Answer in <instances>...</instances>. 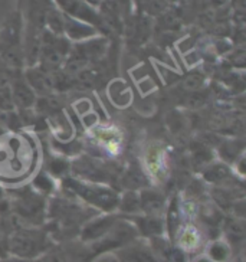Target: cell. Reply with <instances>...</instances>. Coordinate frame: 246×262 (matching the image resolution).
Here are the masks:
<instances>
[{
    "mask_svg": "<svg viewBox=\"0 0 246 262\" xmlns=\"http://www.w3.org/2000/svg\"><path fill=\"white\" fill-rule=\"evenodd\" d=\"M208 2H209V5H210L212 8L220 9V8H223V6H226L229 0H208Z\"/></svg>",
    "mask_w": 246,
    "mask_h": 262,
    "instance_id": "obj_27",
    "label": "cell"
},
{
    "mask_svg": "<svg viewBox=\"0 0 246 262\" xmlns=\"http://www.w3.org/2000/svg\"><path fill=\"white\" fill-rule=\"evenodd\" d=\"M24 77L29 84L36 97H45L55 94L54 90V72H48L40 67L35 65L31 68H25Z\"/></svg>",
    "mask_w": 246,
    "mask_h": 262,
    "instance_id": "obj_12",
    "label": "cell"
},
{
    "mask_svg": "<svg viewBox=\"0 0 246 262\" xmlns=\"http://www.w3.org/2000/svg\"><path fill=\"white\" fill-rule=\"evenodd\" d=\"M173 241L176 242L177 249H180L183 254H193L203 245V235L196 225L186 224L177 231Z\"/></svg>",
    "mask_w": 246,
    "mask_h": 262,
    "instance_id": "obj_14",
    "label": "cell"
},
{
    "mask_svg": "<svg viewBox=\"0 0 246 262\" xmlns=\"http://www.w3.org/2000/svg\"><path fill=\"white\" fill-rule=\"evenodd\" d=\"M100 33L97 29H94L90 25L82 24L79 20H75L70 16L63 15V36L72 43L82 42L86 39H91L94 36H98Z\"/></svg>",
    "mask_w": 246,
    "mask_h": 262,
    "instance_id": "obj_16",
    "label": "cell"
},
{
    "mask_svg": "<svg viewBox=\"0 0 246 262\" xmlns=\"http://www.w3.org/2000/svg\"><path fill=\"white\" fill-rule=\"evenodd\" d=\"M15 104H13V98L10 94V85L8 88H2L0 90V113H10L15 111Z\"/></svg>",
    "mask_w": 246,
    "mask_h": 262,
    "instance_id": "obj_24",
    "label": "cell"
},
{
    "mask_svg": "<svg viewBox=\"0 0 246 262\" xmlns=\"http://www.w3.org/2000/svg\"><path fill=\"white\" fill-rule=\"evenodd\" d=\"M10 94L13 98V104L17 110H31L36 104V94L33 93L29 84L24 77V71L16 72V75L10 82Z\"/></svg>",
    "mask_w": 246,
    "mask_h": 262,
    "instance_id": "obj_11",
    "label": "cell"
},
{
    "mask_svg": "<svg viewBox=\"0 0 246 262\" xmlns=\"http://www.w3.org/2000/svg\"><path fill=\"white\" fill-rule=\"evenodd\" d=\"M0 133H2V127H0Z\"/></svg>",
    "mask_w": 246,
    "mask_h": 262,
    "instance_id": "obj_31",
    "label": "cell"
},
{
    "mask_svg": "<svg viewBox=\"0 0 246 262\" xmlns=\"http://www.w3.org/2000/svg\"><path fill=\"white\" fill-rule=\"evenodd\" d=\"M68 170H70V164L65 162V160H62V159H54V160L51 162V166H49V174L66 178L65 174H66Z\"/></svg>",
    "mask_w": 246,
    "mask_h": 262,
    "instance_id": "obj_26",
    "label": "cell"
},
{
    "mask_svg": "<svg viewBox=\"0 0 246 262\" xmlns=\"http://www.w3.org/2000/svg\"><path fill=\"white\" fill-rule=\"evenodd\" d=\"M10 206V219L17 222V228H40L47 219L48 205L40 193L33 189H25L16 192L13 199L9 202ZM12 221H8L9 224ZM16 228V229H17Z\"/></svg>",
    "mask_w": 246,
    "mask_h": 262,
    "instance_id": "obj_4",
    "label": "cell"
},
{
    "mask_svg": "<svg viewBox=\"0 0 246 262\" xmlns=\"http://www.w3.org/2000/svg\"><path fill=\"white\" fill-rule=\"evenodd\" d=\"M203 178L206 179L210 183H223L226 179L231 178V169L228 164L225 163H215V164H209L208 167L203 171Z\"/></svg>",
    "mask_w": 246,
    "mask_h": 262,
    "instance_id": "obj_21",
    "label": "cell"
},
{
    "mask_svg": "<svg viewBox=\"0 0 246 262\" xmlns=\"http://www.w3.org/2000/svg\"><path fill=\"white\" fill-rule=\"evenodd\" d=\"M193 262H212V261L209 259L206 255H200V256H196V258L193 259Z\"/></svg>",
    "mask_w": 246,
    "mask_h": 262,
    "instance_id": "obj_30",
    "label": "cell"
},
{
    "mask_svg": "<svg viewBox=\"0 0 246 262\" xmlns=\"http://www.w3.org/2000/svg\"><path fill=\"white\" fill-rule=\"evenodd\" d=\"M54 245V239L47 229L24 226L9 233L6 252L20 259H40Z\"/></svg>",
    "mask_w": 246,
    "mask_h": 262,
    "instance_id": "obj_1",
    "label": "cell"
},
{
    "mask_svg": "<svg viewBox=\"0 0 246 262\" xmlns=\"http://www.w3.org/2000/svg\"><path fill=\"white\" fill-rule=\"evenodd\" d=\"M71 47H72V42H70L65 36L55 35L45 29L42 33L38 67L48 72L61 71L66 61V56L70 54Z\"/></svg>",
    "mask_w": 246,
    "mask_h": 262,
    "instance_id": "obj_5",
    "label": "cell"
},
{
    "mask_svg": "<svg viewBox=\"0 0 246 262\" xmlns=\"http://www.w3.org/2000/svg\"><path fill=\"white\" fill-rule=\"evenodd\" d=\"M205 84V75L202 72H192L183 79V86L185 90L190 93H196Z\"/></svg>",
    "mask_w": 246,
    "mask_h": 262,
    "instance_id": "obj_23",
    "label": "cell"
},
{
    "mask_svg": "<svg viewBox=\"0 0 246 262\" xmlns=\"http://www.w3.org/2000/svg\"><path fill=\"white\" fill-rule=\"evenodd\" d=\"M131 224L136 226V229L139 232V236L141 238H157L163 236L166 233V225L160 216H130L128 217Z\"/></svg>",
    "mask_w": 246,
    "mask_h": 262,
    "instance_id": "obj_15",
    "label": "cell"
},
{
    "mask_svg": "<svg viewBox=\"0 0 246 262\" xmlns=\"http://www.w3.org/2000/svg\"><path fill=\"white\" fill-rule=\"evenodd\" d=\"M93 255L82 242H61L54 245L40 258V262H90Z\"/></svg>",
    "mask_w": 246,
    "mask_h": 262,
    "instance_id": "obj_8",
    "label": "cell"
},
{
    "mask_svg": "<svg viewBox=\"0 0 246 262\" xmlns=\"http://www.w3.org/2000/svg\"><path fill=\"white\" fill-rule=\"evenodd\" d=\"M140 206L143 215L160 216L166 210V199L153 189H143L140 192Z\"/></svg>",
    "mask_w": 246,
    "mask_h": 262,
    "instance_id": "obj_17",
    "label": "cell"
},
{
    "mask_svg": "<svg viewBox=\"0 0 246 262\" xmlns=\"http://www.w3.org/2000/svg\"><path fill=\"white\" fill-rule=\"evenodd\" d=\"M94 140L100 144V146L105 147L109 153H114L116 150L120 148L121 146V136L116 128H108V127H102L98 128L94 133ZM95 143V144H97Z\"/></svg>",
    "mask_w": 246,
    "mask_h": 262,
    "instance_id": "obj_19",
    "label": "cell"
},
{
    "mask_svg": "<svg viewBox=\"0 0 246 262\" xmlns=\"http://www.w3.org/2000/svg\"><path fill=\"white\" fill-rule=\"evenodd\" d=\"M139 236V232L136 229V226L131 224L128 219H125L121 216L116 225L109 229V231L93 244H88L86 248L90 251V254L94 256L105 252H111V251H118L125 245H128L130 242L136 241Z\"/></svg>",
    "mask_w": 246,
    "mask_h": 262,
    "instance_id": "obj_6",
    "label": "cell"
},
{
    "mask_svg": "<svg viewBox=\"0 0 246 262\" xmlns=\"http://www.w3.org/2000/svg\"><path fill=\"white\" fill-rule=\"evenodd\" d=\"M54 3L63 15L70 16V17L79 20L82 24L93 26L101 36H105V38L113 36L109 29L107 28V25L104 24L102 17L98 13V9L90 6L88 3H85L82 0H54Z\"/></svg>",
    "mask_w": 246,
    "mask_h": 262,
    "instance_id": "obj_7",
    "label": "cell"
},
{
    "mask_svg": "<svg viewBox=\"0 0 246 262\" xmlns=\"http://www.w3.org/2000/svg\"><path fill=\"white\" fill-rule=\"evenodd\" d=\"M33 186L36 189V192L43 194V193H49L52 190V180L49 178V174L47 173H40L38 178L35 179Z\"/></svg>",
    "mask_w": 246,
    "mask_h": 262,
    "instance_id": "obj_25",
    "label": "cell"
},
{
    "mask_svg": "<svg viewBox=\"0 0 246 262\" xmlns=\"http://www.w3.org/2000/svg\"><path fill=\"white\" fill-rule=\"evenodd\" d=\"M120 217H121V215L116 213V212L97 215L91 217L79 231V235H78L79 236V242L88 245V244H93L95 241H98L116 225V222Z\"/></svg>",
    "mask_w": 246,
    "mask_h": 262,
    "instance_id": "obj_9",
    "label": "cell"
},
{
    "mask_svg": "<svg viewBox=\"0 0 246 262\" xmlns=\"http://www.w3.org/2000/svg\"><path fill=\"white\" fill-rule=\"evenodd\" d=\"M0 61L12 70H25L24 19L19 10L10 13L0 28Z\"/></svg>",
    "mask_w": 246,
    "mask_h": 262,
    "instance_id": "obj_3",
    "label": "cell"
},
{
    "mask_svg": "<svg viewBox=\"0 0 246 262\" xmlns=\"http://www.w3.org/2000/svg\"><path fill=\"white\" fill-rule=\"evenodd\" d=\"M123 215H137L141 213V206H140V193L127 192L123 198H120L118 209Z\"/></svg>",
    "mask_w": 246,
    "mask_h": 262,
    "instance_id": "obj_22",
    "label": "cell"
},
{
    "mask_svg": "<svg viewBox=\"0 0 246 262\" xmlns=\"http://www.w3.org/2000/svg\"><path fill=\"white\" fill-rule=\"evenodd\" d=\"M205 255L212 262H226L232 255L231 245L223 239H216V241L209 244Z\"/></svg>",
    "mask_w": 246,
    "mask_h": 262,
    "instance_id": "obj_20",
    "label": "cell"
},
{
    "mask_svg": "<svg viewBox=\"0 0 246 262\" xmlns=\"http://www.w3.org/2000/svg\"><path fill=\"white\" fill-rule=\"evenodd\" d=\"M82 2H85V3H88L90 6H93V8L98 9V6H100L101 3L104 2V0H82Z\"/></svg>",
    "mask_w": 246,
    "mask_h": 262,
    "instance_id": "obj_28",
    "label": "cell"
},
{
    "mask_svg": "<svg viewBox=\"0 0 246 262\" xmlns=\"http://www.w3.org/2000/svg\"><path fill=\"white\" fill-rule=\"evenodd\" d=\"M54 5V0H19L17 10L22 15L25 26L45 29V17Z\"/></svg>",
    "mask_w": 246,
    "mask_h": 262,
    "instance_id": "obj_10",
    "label": "cell"
},
{
    "mask_svg": "<svg viewBox=\"0 0 246 262\" xmlns=\"http://www.w3.org/2000/svg\"><path fill=\"white\" fill-rule=\"evenodd\" d=\"M116 252L121 262H159L150 244L146 241H140V238Z\"/></svg>",
    "mask_w": 246,
    "mask_h": 262,
    "instance_id": "obj_13",
    "label": "cell"
},
{
    "mask_svg": "<svg viewBox=\"0 0 246 262\" xmlns=\"http://www.w3.org/2000/svg\"><path fill=\"white\" fill-rule=\"evenodd\" d=\"M5 262H38V259H20V258H13V256H12L10 259H6Z\"/></svg>",
    "mask_w": 246,
    "mask_h": 262,
    "instance_id": "obj_29",
    "label": "cell"
},
{
    "mask_svg": "<svg viewBox=\"0 0 246 262\" xmlns=\"http://www.w3.org/2000/svg\"><path fill=\"white\" fill-rule=\"evenodd\" d=\"M166 159H164V150L160 147H151L146 156V167L151 173V176L157 180H163L162 176L167 171V167L164 166Z\"/></svg>",
    "mask_w": 246,
    "mask_h": 262,
    "instance_id": "obj_18",
    "label": "cell"
},
{
    "mask_svg": "<svg viewBox=\"0 0 246 262\" xmlns=\"http://www.w3.org/2000/svg\"><path fill=\"white\" fill-rule=\"evenodd\" d=\"M63 187L75 198L82 201L88 208L101 210L102 213H113L118 209L120 194L108 186L93 183L77 178H63Z\"/></svg>",
    "mask_w": 246,
    "mask_h": 262,
    "instance_id": "obj_2",
    "label": "cell"
}]
</instances>
